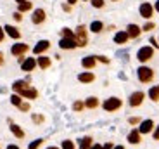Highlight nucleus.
Listing matches in <instances>:
<instances>
[{
  "label": "nucleus",
  "instance_id": "nucleus-1",
  "mask_svg": "<svg viewBox=\"0 0 159 149\" xmlns=\"http://www.w3.org/2000/svg\"><path fill=\"white\" fill-rule=\"evenodd\" d=\"M137 75H139V80L142 81V83H149V81L154 78V71H152L151 68H147V66H140V68L137 69Z\"/></svg>",
  "mask_w": 159,
  "mask_h": 149
},
{
  "label": "nucleus",
  "instance_id": "nucleus-2",
  "mask_svg": "<svg viewBox=\"0 0 159 149\" xmlns=\"http://www.w3.org/2000/svg\"><path fill=\"white\" fill-rule=\"evenodd\" d=\"M75 40L78 47H85L88 44V38H87V28L85 26H78L75 31Z\"/></svg>",
  "mask_w": 159,
  "mask_h": 149
},
{
  "label": "nucleus",
  "instance_id": "nucleus-3",
  "mask_svg": "<svg viewBox=\"0 0 159 149\" xmlns=\"http://www.w3.org/2000/svg\"><path fill=\"white\" fill-rule=\"evenodd\" d=\"M152 56H154V49L152 47H142V49H139V52H137V59H139L140 63H145V61L152 59Z\"/></svg>",
  "mask_w": 159,
  "mask_h": 149
},
{
  "label": "nucleus",
  "instance_id": "nucleus-4",
  "mask_svg": "<svg viewBox=\"0 0 159 149\" xmlns=\"http://www.w3.org/2000/svg\"><path fill=\"white\" fill-rule=\"evenodd\" d=\"M102 106L106 111H116V109L121 108V99H118V97H109Z\"/></svg>",
  "mask_w": 159,
  "mask_h": 149
},
{
  "label": "nucleus",
  "instance_id": "nucleus-5",
  "mask_svg": "<svg viewBox=\"0 0 159 149\" xmlns=\"http://www.w3.org/2000/svg\"><path fill=\"white\" fill-rule=\"evenodd\" d=\"M143 99H145V94L139 90V92H133V94L130 95V99H128V104H130L131 108H137V106H140V104L143 102Z\"/></svg>",
  "mask_w": 159,
  "mask_h": 149
},
{
  "label": "nucleus",
  "instance_id": "nucleus-6",
  "mask_svg": "<svg viewBox=\"0 0 159 149\" xmlns=\"http://www.w3.org/2000/svg\"><path fill=\"white\" fill-rule=\"evenodd\" d=\"M140 16L145 17V19H151L152 17V12H154V7H152L151 4H147V2H143L142 5H140Z\"/></svg>",
  "mask_w": 159,
  "mask_h": 149
},
{
  "label": "nucleus",
  "instance_id": "nucleus-7",
  "mask_svg": "<svg viewBox=\"0 0 159 149\" xmlns=\"http://www.w3.org/2000/svg\"><path fill=\"white\" fill-rule=\"evenodd\" d=\"M11 52H12V56L19 57V56H23L24 52H28V45L26 44H14L11 47Z\"/></svg>",
  "mask_w": 159,
  "mask_h": 149
},
{
  "label": "nucleus",
  "instance_id": "nucleus-8",
  "mask_svg": "<svg viewBox=\"0 0 159 149\" xmlns=\"http://www.w3.org/2000/svg\"><path fill=\"white\" fill-rule=\"evenodd\" d=\"M45 17H47V16H45V11H43V9H36V11L33 12V16H31V21H33L35 24H42V23L45 21Z\"/></svg>",
  "mask_w": 159,
  "mask_h": 149
},
{
  "label": "nucleus",
  "instance_id": "nucleus-9",
  "mask_svg": "<svg viewBox=\"0 0 159 149\" xmlns=\"http://www.w3.org/2000/svg\"><path fill=\"white\" fill-rule=\"evenodd\" d=\"M48 47H50V42H48V40H40L38 44L35 45V49H33V52H35V54H38V56H40V54H43Z\"/></svg>",
  "mask_w": 159,
  "mask_h": 149
},
{
  "label": "nucleus",
  "instance_id": "nucleus-10",
  "mask_svg": "<svg viewBox=\"0 0 159 149\" xmlns=\"http://www.w3.org/2000/svg\"><path fill=\"white\" fill-rule=\"evenodd\" d=\"M36 66V61L33 59V57H28V59H24L23 63H21V69L23 71H33Z\"/></svg>",
  "mask_w": 159,
  "mask_h": 149
},
{
  "label": "nucleus",
  "instance_id": "nucleus-11",
  "mask_svg": "<svg viewBox=\"0 0 159 149\" xmlns=\"http://www.w3.org/2000/svg\"><path fill=\"white\" fill-rule=\"evenodd\" d=\"M59 47L61 49H75V47H78L76 45V40L75 38H61V42H59Z\"/></svg>",
  "mask_w": 159,
  "mask_h": 149
},
{
  "label": "nucleus",
  "instance_id": "nucleus-12",
  "mask_svg": "<svg viewBox=\"0 0 159 149\" xmlns=\"http://www.w3.org/2000/svg\"><path fill=\"white\" fill-rule=\"evenodd\" d=\"M4 31L7 33V35L11 36V38H16V40H17V38L21 36L19 30H17V28H14V26H11V24H5V26H4Z\"/></svg>",
  "mask_w": 159,
  "mask_h": 149
},
{
  "label": "nucleus",
  "instance_id": "nucleus-13",
  "mask_svg": "<svg viewBox=\"0 0 159 149\" xmlns=\"http://www.w3.org/2000/svg\"><path fill=\"white\" fill-rule=\"evenodd\" d=\"M152 127H154V121H152V120H145V121H142V123H140L139 132L140 133H149L152 130Z\"/></svg>",
  "mask_w": 159,
  "mask_h": 149
},
{
  "label": "nucleus",
  "instance_id": "nucleus-14",
  "mask_svg": "<svg viewBox=\"0 0 159 149\" xmlns=\"http://www.w3.org/2000/svg\"><path fill=\"white\" fill-rule=\"evenodd\" d=\"M140 31H142V28H139L137 24H128V28H126V33L130 38H137L140 35Z\"/></svg>",
  "mask_w": 159,
  "mask_h": 149
},
{
  "label": "nucleus",
  "instance_id": "nucleus-15",
  "mask_svg": "<svg viewBox=\"0 0 159 149\" xmlns=\"http://www.w3.org/2000/svg\"><path fill=\"white\" fill-rule=\"evenodd\" d=\"M78 80L81 81V83H92V81L95 80V77H93V73L87 71V73H80V75H78Z\"/></svg>",
  "mask_w": 159,
  "mask_h": 149
},
{
  "label": "nucleus",
  "instance_id": "nucleus-16",
  "mask_svg": "<svg viewBox=\"0 0 159 149\" xmlns=\"http://www.w3.org/2000/svg\"><path fill=\"white\" fill-rule=\"evenodd\" d=\"M95 63H97L95 56H88V57H83V61H81V66H83V68H87V69H92L93 66H95Z\"/></svg>",
  "mask_w": 159,
  "mask_h": 149
},
{
  "label": "nucleus",
  "instance_id": "nucleus-17",
  "mask_svg": "<svg viewBox=\"0 0 159 149\" xmlns=\"http://www.w3.org/2000/svg\"><path fill=\"white\" fill-rule=\"evenodd\" d=\"M140 135H142V133H140L139 130H131V132L128 133V142H130V144H139Z\"/></svg>",
  "mask_w": 159,
  "mask_h": 149
},
{
  "label": "nucleus",
  "instance_id": "nucleus-18",
  "mask_svg": "<svg viewBox=\"0 0 159 149\" xmlns=\"http://www.w3.org/2000/svg\"><path fill=\"white\" fill-rule=\"evenodd\" d=\"M19 95L21 97H28V99H36V97H38V92H36L35 89H31V87H28V89H24Z\"/></svg>",
  "mask_w": 159,
  "mask_h": 149
},
{
  "label": "nucleus",
  "instance_id": "nucleus-19",
  "mask_svg": "<svg viewBox=\"0 0 159 149\" xmlns=\"http://www.w3.org/2000/svg\"><path fill=\"white\" fill-rule=\"evenodd\" d=\"M128 38H130V36H128L126 31H118L114 35V42H116V44H126Z\"/></svg>",
  "mask_w": 159,
  "mask_h": 149
},
{
  "label": "nucleus",
  "instance_id": "nucleus-20",
  "mask_svg": "<svg viewBox=\"0 0 159 149\" xmlns=\"http://www.w3.org/2000/svg\"><path fill=\"white\" fill-rule=\"evenodd\" d=\"M12 89L16 90V92H19V94H21L24 89H28V83H26V81H23V80H17V81H14Z\"/></svg>",
  "mask_w": 159,
  "mask_h": 149
},
{
  "label": "nucleus",
  "instance_id": "nucleus-21",
  "mask_svg": "<svg viewBox=\"0 0 159 149\" xmlns=\"http://www.w3.org/2000/svg\"><path fill=\"white\" fill-rule=\"evenodd\" d=\"M97 106H99V99L97 97H88L85 101V108H88V109H95Z\"/></svg>",
  "mask_w": 159,
  "mask_h": 149
},
{
  "label": "nucleus",
  "instance_id": "nucleus-22",
  "mask_svg": "<svg viewBox=\"0 0 159 149\" xmlns=\"http://www.w3.org/2000/svg\"><path fill=\"white\" fill-rule=\"evenodd\" d=\"M36 64H38L42 69H47L48 66H50V59H48L47 56H42V57H38V61H36Z\"/></svg>",
  "mask_w": 159,
  "mask_h": 149
},
{
  "label": "nucleus",
  "instance_id": "nucleus-23",
  "mask_svg": "<svg viewBox=\"0 0 159 149\" xmlns=\"http://www.w3.org/2000/svg\"><path fill=\"white\" fill-rule=\"evenodd\" d=\"M11 132L14 133L17 139H23L24 137V132H23V128H21L19 125H14V123H12V125H11Z\"/></svg>",
  "mask_w": 159,
  "mask_h": 149
},
{
  "label": "nucleus",
  "instance_id": "nucleus-24",
  "mask_svg": "<svg viewBox=\"0 0 159 149\" xmlns=\"http://www.w3.org/2000/svg\"><path fill=\"white\" fill-rule=\"evenodd\" d=\"M102 30H104L102 21H93V23L90 24V31H93V33H100Z\"/></svg>",
  "mask_w": 159,
  "mask_h": 149
},
{
  "label": "nucleus",
  "instance_id": "nucleus-25",
  "mask_svg": "<svg viewBox=\"0 0 159 149\" xmlns=\"http://www.w3.org/2000/svg\"><path fill=\"white\" fill-rule=\"evenodd\" d=\"M92 147V137H83L80 141V149H90Z\"/></svg>",
  "mask_w": 159,
  "mask_h": 149
},
{
  "label": "nucleus",
  "instance_id": "nucleus-26",
  "mask_svg": "<svg viewBox=\"0 0 159 149\" xmlns=\"http://www.w3.org/2000/svg\"><path fill=\"white\" fill-rule=\"evenodd\" d=\"M17 5H19V12H28V11H31V7H33V4L28 2V0H24V2H21V4H17Z\"/></svg>",
  "mask_w": 159,
  "mask_h": 149
},
{
  "label": "nucleus",
  "instance_id": "nucleus-27",
  "mask_svg": "<svg viewBox=\"0 0 159 149\" xmlns=\"http://www.w3.org/2000/svg\"><path fill=\"white\" fill-rule=\"evenodd\" d=\"M149 97H151L152 101H159V89L157 87H152V89L149 90Z\"/></svg>",
  "mask_w": 159,
  "mask_h": 149
},
{
  "label": "nucleus",
  "instance_id": "nucleus-28",
  "mask_svg": "<svg viewBox=\"0 0 159 149\" xmlns=\"http://www.w3.org/2000/svg\"><path fill=\"white\" fill-rule=\"evenodd\" d=\"M62 36L64 38H75V31H71L69 28H64L62 30Z\"/></svg>",
  "mask_w": 159,
  "mask_h": 149
},
{
  "label": "nucleus",
  "instance_id": "nucleus-29",
  "mask_svg": "<svg viewBox=\"0 0 159 149\" xmlns=\"http://www.w3.org/2000/svg\"><path fill=\"white\" fill-rule=\"evenodd\" d=\"M11 102H12L14 106H21V102H23V101H21V95H17V94H14V95L11 97Z\"/></svg>",
  "mask_w": 159,
  "mask_h": 149
},
{
  "label": "nucleus",
  "instance_id": "nucleus-30",
  "mask_svg": "<svg viewBox=\"0 0 159 149\" xmlns=\"http://www.w3.org/2000/svg\"><path fill=\"white\" fill-rule=\"evenodd\" d=\"M42 142H43V141H42V139H36L35 142H31V144L28 146V149H38L40 146H42Z\"/></svg>",
  "mask_w": 159,
  "mask_h": 149
},
{
  "label": "nucleus",
  "instance_id": "nucleus-31",
  "mask_svg": "<svg viewBox=\"0 0 159 149\" xmlns=\"http://www.w3.org/2000/svg\"><path fill=\"white\" fill-rule=\"evenodd\" d=\"M62 149H75L73 141H64V142H62Z\"/></svg>",
  "mask_w": 159,
  "mask_h": 149
},
{
  "label": "nucleus",
  "instance_id": "nucleus-32",
  "mask_svg": "<svg viewBox=\"0 0 159 149\" xmlns=\"http://www.w3.org/2000/svg\"><path fill=\"white\" fill-rule=\"evenodd\" d=\"M83 102H81V101H76L75 102V104H73V109H75V111H81V109H83Z\"/></svg>",
  "mask_w": 159,
  "mask_h": 149
},
{
  "label": "nucleus",
  "instance_id": "nucleus-33",
  "mask_svg": "<svg viewBox=\"0 0 159 149\" xmlns=\"http://www.w3.org/2000/svg\"><path fill=\"white\" fill-rule=\"evenodd\" d=\"M92 5L95 9H100V7H104V0H92Z\"/></svg>",
  "mask_w": 159,
  "mask_h": 149
},
{
  "label": "nucleus",
  "instance_id": "nucleus-34",
  "mask_svg": "<svg viewBox=\"0 0 159 149\" xmlns=\"http://www.w3.org/2000/svg\"><path fill=\"white\" fill-rule=\"evenodd\" d=\"M142 30H143V31H151V30H154V23H147Z\"/></svg>",
  "mask_w": 159,
  "mask_h": 149
},
{
  "label": "nucleus",
  "instance_id": "nucleus-35",
  "mask_svg": "<svg viewBox=\"0 0 159 149\" xmlns=\"http://www.w3.org/2000/svg\"><path fill=\"white\" fill-rule=\"evenodd\" d=\"M33 121H35V123H42V121H43V116H38V114H33Z\"/></svg>",
  "mask_w": 159,
  "mask_h": 149
},
{
  "label": "nucleus",
  "instance_id": "nucleus-36",
  "mask_svg": "<svg viewBox=\"0 0 159 149\" xmlns=\"http://www.w3.org/2000/svg\"><path fill=\"white\" fill-rule=\"evenodd\" d=\"M95 59L100 61V63H106V64L109 63V59H107V57H104V56H99V57H95Z\"/></svg>",
  "mask_w": 159,
  "mask_h": 149
},
{
  "label": "nucleus",
  "instance_id": "nucleus-37",
  "mask_svg": "<svg viewBox=\"0 0 159 149\" xmlns=\"http://www.w3.org/2000/svg\"><path fill=\"white\" fill-rule=\"evenodd\" d=\"M14 19H16V21H21V19H23V16H21V12H19V11L14 12Z\"/></svg>",
  "mask_w": 159,
  "mask_h": 149
},
{
  "label": "nucleus",
  "instance_id": "nucleus-38",
  "mask_svg": "<svg viewBox=\"0 0 159 149\" xmlns=\"http://www.w3.org/2000/svg\"><path fill=\"white\" fill-rule=\"evenodd\" d=\"M21 109H23V111H28L30 109V104H24V102H21V106H19Z\"/></svg>",
  "mask_w": 159,
  "mask_h": 149
},
{
  "label": "nucleus",
  "instance_id": "nucleus-39",
  "mask_svg": "<svg viewBox=\"0 0 159 149\" xmlns=\"http://www.w3.org/2000/svg\"><path fill=\"white\" fill-rule=\"evenodd\" d=\"M112 147H114V146H112L111 142H107V144H104V146H102V149H112Z\"/></svg>",
  "mask_w": 159,
  "mask_h": 149
},
{
  "label": "nucleus",
  "instance_id": "nucleus-40",
  "mask_svg": "<svg viewBox=\"0 0 159 149\" xmlns=\"http://www.w3.org/2000/svg\"><path fill=\"white\" fill-rule=\"evenodd\" d=\"M139 118H130V123H131V125H137V123H139Z\"/></svg>",
  "mask_w": 159,
  "mask_h": 149
},
{
  "label": "nucleus",
  "instance_id": "nucleus-41",
  "mask_svg": "<svg viewBox=\"0 0 159 149\" xmlns=\"http://www.w3.org/2000/svg\"><path fill=\"white\" fill-rule=\"evenodd\" d=\"M154 139L159 141V125H157V128H156V132H154Z\"/></svg>",
  "mask_w": 159,
  "mask_h": 149
},
{
  "label": "nucleus",
  "instance_id": "nucleus-42",
  "mask_svg": "<svg viewBox=\"0 0 159 149\" xmlns=\"http://www.w3.org/2000/svg\"><path fill=\"white\" fill-rule=\"evenodd\" d=\"M4 36H5V31H4V28H0V42L4 40Z\"/></svg>",
  "mask_w": 159,
  "mask_h": 149
},
{
  "label": "nucleus",
  "instance_id": "nucleus-43",
  "mask_svg": "<svg viewBox=\"0 0 159 149\" xmlns=\"http://www.w3.org/2000/svg\"><path fill=\"white\" fill-rule=\"evenodd\" d=\"M2 64H4V54L0 52V66H2Z\"/></svg>",
  "mask_w": 159,
  "mask_h": 149
},
{
  "label": "nucleus",
  "instance_id": "nucleus-44",
  "mask_svg": "<svg viewBox=\"0 0 159 149\" xmlns=\"http://www.w3.org/2000/svg\"><path fill=\"white\" fill-rule=\"evenodd\" d=\"M90 149H102V146H99V144H95V146H92Z\"/></svg>",
  "mask_w": 159,
  "mask_h": 149
},
{
  "label": "nucleus",
  "instance_id": "nucleus-45",
  "mask_svg": "<svg viewBox=\"0 0 159 149\" xmlns=\"http://www.w3.org/2000/svg\"><path fill=\"white\" fill-rule=\"evenodd\" d=\"M154 11H157V12H159V0L156 2V5H154Z\"/></svg>",
  "mask_w": 159,
  "mask_h": 149
},
{
  "label": "nucleus",
  "instance_id": "nucleus-46",
  "mask_svg": "<svg viewBox=\"0 0 159 149\" xmlns=\"http://www.w3.org/2000/svg\"><path fill=\"white\" fill-rule=\"evenodd\" d=\"M7 149H19V147H17V146H14V144H11V146H9Z\"/></svg>",
  "mask_w": 159,
  "mask_h": 149
},
{
  "label": "nucleus",
  "instance_id": "nucleus-47",
  "mask_svg": "<svg viewBox=\"0 0 159 149\" xmlns=\"http://www.w3.org/2000/svg\"><path fill=\"white\" fill-rule=\"evenodd\" d=\"M68 2H69V5H75L76 4V0H68Z\"/></svg>",
  "mask_w": 159,
  "mask_h": 149
},
{
  "label": "nucleus",
  "instance_id": "nucleus-48",
  "mask_svg": "<svg viewBox=\"0 0 159 149\" xmlns=\"http://www.w3.org/2000/svg\"><path fill=\"white\" fill-rule=\"evenodd\" d=\"M112 149H125L123 146H116V147H112Z\"/></svg>",
  "mask_w": 159,
  "mask_h": 149
},
{
  "label": "nucleus",
  "instance_id": "nucleus-49",
  "mask_svg": "<svg viewBox=\"0 0 159 149\" xmlns=\"http://www.w3.org/2000/svg\"><path fill=\"white\" fill-rule=\"evenodd\" d=\"M47 149H59V147H56V146H50V147H47Z\"/></svg>",
  "mask_w": 159,
  "mask_h": 149
},
{
  "label": "nucleus",
  "instance_id": "nucleus-50",
  "mask_svg": "<svg viewBox=\"0 0 159 149\" xmlns=\"http://www.w3.org/2000/svg\"><path fill=\"white\" fill-rule=\"evenodd\" d=\"M16 2H17V4H21V2H24V0H16Z\"/></svg>",
  "mask_w": 159,
  "mask_h": 149
},
{
  "label": "nucleus",
  "instance_id": "nucleus-51",
  "mask_svg": "<svg viewBox=\"0 0 159 149\" xmlns=\"http://www.w3.org/2000/svg\"><path fill=\"white\" fill-rule=\"evenodd\" d=\"M114 2H118V0H114Z\"/></svg>",
  "mask_w": 159,
  "mask_h": 149
},
{
  "label": "nucleus",
  "instance_id": "nucleus-52",
  "mask_svg": "<svg viewBox=\"0 0 159 149\" xmlns=\"http://www.w3.org/2000/svg\"><path fill=\"white\" fill-rule=\"evenodd\" d=\"M157 89H159V85H157Z\"/></svg>",
  "mask_w": 159,
  "mask_h": 149
}]
</instances>
